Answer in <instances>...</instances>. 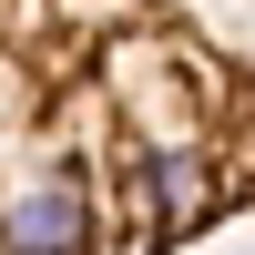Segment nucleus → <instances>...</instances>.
Instances as JSON below:
<instances>
[{
	"label": "nucleus",
	"mask_w": 255,
	"mask_h": 255,
	"mask_svg": "<svg viewBox=\"0 0 255 255\" xmlns=\"http://www.w3.org/2000/svg\"><path fill=\"white\" fill-rule=\"evenodd\" d=\"M255 215V0H0V255H163Z\"/></svg>",
	"instance_id": "1"
}]
</instances>
